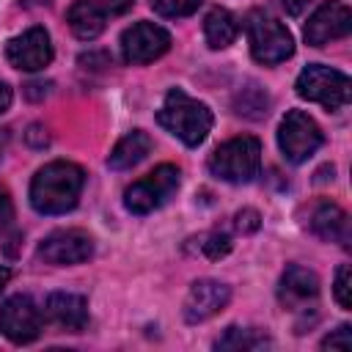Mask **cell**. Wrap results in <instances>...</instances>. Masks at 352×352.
<instances>
[{"label":"cell","mask_w":352,"mask_h":352,"mask_svg":"<svg viewBox=\"0 0 352 352\" xmlns=\"http://www.w3.org/2000/svg\"><path fill=\"white\" fill-rule=\"evenodd\" d=\"M190 248L195 253H204L206 258H223L231 250V236L223 231H206V234L190 239Z\"/></svg>","instance_id":"21"},{"label":"cell","mask_w":352,"mask_h":352,"mask_svg":"<svg viewBox=\"0 0 352 352\" xmlns=\"http://www.w3.org/2000/svg\"><path fill=\"white\" fill-rule=\"evenodd\" d=\"M14 220V204H11V195L6 187H0V231H6Z\"/></svg>","instance_id":"27"},{"label":"cell","mask_w":352,"mask_h":352,"mask_svg":"<svg viewBox=\"0 0 352 352\" xmlns=\"http://www.w3.org/2000/svg\"><path fill=\"white\" fill-rule=\"evenodd\" d=\"M44 314L55 327L69 330V333H80L88 324V302H85V297L72 294V292L50 294L47 305H44Z\"/></svg>","instance_id":"15"},{"label":"cell","mask_w":352,"mask_h":352,"mask_svg":"<svg viewBox=\"0 0 352 352\" xmlns=\"http://www.w3.org/2000/svg\"><path fill=\"white\" fill-rule=\"evenodd\" d=\"M66 22L77 38L91 41L104 30V11L94 0H74L66 14Z\"/></svg>","instance_id":"18"},{"label":"cell","mask_w":352,"mask_h":352,"mask_svg":"<svg viewBox=\"0 0 352 352\" xmlns=\"http://www.w3.org/2000/svg\"><path fill=\"white\" fill-rule=\"evenodd\" d=\"M91 253H94V239L80 228L52 231L38 245V258H44L47 264H58V267L88 261Z\"/></svg>","instance_id":"10"},{"label":"cell","mask_w":352,"mask_h":352,"mask_svg":"<svg viewBox=\"0 0 352 352\" xmlns=\"http://www.w3.org/2000/svg\"><path fill=\"white\" fill-rule=\"evenodd\" d=\"M217 349H234V352H256V349H264L270 346V338L261 333V330H253V327H228L217 341H214Z\"/></svg>","instance_id":"20"},{"label":"cell","mask_w":352,"mask_h":352,"mask_svg":"<svg viewBox=\"0 0 352 352\" xmlns=\"http://www.w3.org/2000/svg\"><path fill=\"white\" fill-rule=\"evenodd\" d=\"M297 96L316 102L327 110H338L349 102V77L338 69L322 66V63H311L300 72L297 77Z\"/></svg>","instance_id":"5"},{"label":"cell","mask_w":352,"mask_h":352,"mask_svg":"<svg viewBox=\"0 0 352 352\" xmlns=\"http://www.w3.org/2000/svg\"><path fill=\"white\" fill-rule=\"evenodd\" d=\"M157 121L170 135H176L182 143L198 146L209 135L214 118H212V110L204 102L187 96L182 88H173V91H168L162 107L157 110Z\"/></svg>","instance_id":"2"},{"label":"cell","mask_w":352,"mask_h":352,"mask_svg":"<svg viewBox=\"0 0 352 352\" xmlns=\"http://www.w3.org/2000/svg\"><path fill=\"white\" fill-rule=\"evenodd\" d=\"M352 30V11L346 3H338V0H330V3H322L308 25H305V41L311 47H324L327 41H336V38H344L346 33Z\"/></svg>","instance_id":"11"},{"label":"cell","mask_w":352,"mask_h":352,"mask_svg":"<svg viewBox=\"0 0 352 352\" xmlns=\"http://www.w3.org/2000/svg\"><path fill=\"white\" fill-rule=\"evenodd\" d=\"M258 168H261V143L250 135L226 140L209 157L212 176H217L223 182H231V184L250 182L258 173Z\"/></svg>","instance_id":"3"},{"label":"cell","mask_w":352,"mask_h":352,"mask_svg":"<svg viewBox=\"0 0 352 352\" xmlns=\"http://www.w3.org/2000/svg\"><path fill=\"white\" fill-rule=\"evenodd\" d=\"M6 58L14 69H22V72H38V69L50 66V60H52L50 33L44 28H30V30L14 36L6 44Z\"/></svg>","instance_id":"12"},{"label":"cell","mask_w":352,"mask_h":352,"mask_svg":"<svg viewBox=\"0 0 352 352\" xmlns=\"http://www.w3.org/2000/svg\"><path fill=\"white\" fill-rule=\"evenodd\" d=\"M38 132H41V126H38V124H33V126H30V132H28V140H30L33 146H38V148H44L50 138H47V132H44L41 138H38Z\"/></svg>","instance_id":"29"},{"label":"cell","mask_w":352,"mask_h":352,"mask_svg":"<svg viewBox=\"0 0 352 352\" xmlns=\"http://www.w3.org/2000/svg\"><path fill=\"white\" fill-rule=\"evenodd\" d=\"M231 300V289L220 280H212V278H204V280H195L187 292V300H184V319L190 324L195 322H206L212 319L214 314H220Z\"/></svg>","instance_id":"13"},{"label":"cell","mask_w":352,"mask_h":352,"mask_svg":"<svg viewBox=\"0 0 352 352\" xmlns=\"http://www.w3.org/2000/svg\"><path fill=\"white\" fill-rule=\"evenodd\" d=\"M85 173L80 165L55 160L44 165L30 182V204L41 214H63L77 206Z\"/></svg>","instance_id":"1"},{"label":"cell","mask_w":352,"mask_h":352,"mask_svg":"<svg viewBox=\"0 0 352 352\" xmlns=\"http://www.w3.org/2000/svg\"><path fill=\"white\" fill-rule=\"evenodd\" d=\"M278 146L289 162H305L322 146V129L308 113L289 110L278 126Z\"/></svg>","instance_id":"7"},{"label":"cell","mask_w":352,"mask_h":352,"mask_svg":"<svg viewBox=\"0 0 352 352\" xmlns=\"http://www.w3.org/2000/svg\"><path fill=\"white\" fill-rule=\"evenodd\" d=\"M322 346L324 349H349L352 346V330H349V324H341V327H336L324 341H322Z\"/></svg>","instance_id":"25"},{"label":"cell","mask_w":352,"mask_h":352,"mask_svg":"<svg viewBox=\"0 0 352 352\" xmlns=\"http://www.w3.org/2000/svg\"><path fill=\"white\" fill-rule=\"evenodd\" d=\"M311 231L324 242H338L341 248L349 245V214L336 204H316L311 212Z\"/></svg>","instance_id":"16"},{"label":"cell","mask_w":352,"mask_h":352,"mask_svg":"<svg viewBox=\"0 0 352 352\" xmlns=\"http://www.w3.org/2000/svg\"><path fill=\"white\" fill-rule=\"evenodd\" d=\"M236 19H234V14L231 11H226V8H214V11H209L206 14V19H204V36H206V44L212 47V50H223V47H228L234 38H236Z\"/></svg>","instance_id":"19"},{"label":"cell","mask_w":352,"mask_h":352,"mask_svg":"<svg viewBox=\"0 0 352 352\" xmlns=\"http://www.w3.org/2000/svg\"><path fill=\"white\" fill-rule=\"evenodd\" d=\"M258 212L256 209H242V212H236V217H234V226L242 231V234H253L256 228H258Z\"/></svg>","instance_id":"26"},{"label":"cell","mask_w":352,"mask_h":352,"mask_svg":"<svg viewBox=\"0 0 352 352\" xmlns=\"http://www.w3.org/2000/svg\"><path fill=\"white\" fill-rule=\"evenodd\" d=\"M148 151H151V138L143 129H135V132L124 135L116 143V148L107 157V168H113V170H129L138 162H143Z\"/></svg>","instance_id":"17"},{"label":"cell","mask_w":352,"mask_h":352,"mask_svg":"<svg viewBox=\"0 0 352 352\" xmlns=\"http://www.w3.org/2000/svg\"><path fill=\"white\" fill-rule=\"evenodd\" d=\"M8 278H11V270H8V267H3V264H0V292H3V286H6V283H8Z\"/></svg>","instance_id":"32"},{"label":"cell","mask_w":352,"mask_h":352,"mask_svg":"<svg viewBox=\"0 0 352 352\" xmlns=\"http://www.w3.org/2000/svg\"><path fill=\"white\" fill-rule=\"evenodd\" d=\"M319 297V278L300 267V264H289L280 275V286H278V300L286 311H302L308 305H314Z\"/></svg>","instance_id":"14"},{"label":"cell","mask_w":352,"mask_h":352,"mask_svg":"<svg viewBox=\"0 0 352 352\" xmlns=\"http://www.w3.org/2000/svg\"><path fill=\"white\" fill-rule=\"evenodd\" d=\"M201 0H151V8L162 16H190Z\"/></svg>","instance_id":"23"},{"label":"cell","mask_w":352,"mask_h":352,"mask_svg":"<svg viewBox=\"0 0 352 352\" xmlns=\"http://www.w3.org/2000/svg\"><path fill=\"white\" fill-rule=\"evenodd\" d=\"M6 146H8V129H0V157H3Z\"/></svg>","instance_id":"33"},{"label":"cell","mask_w":352,"mask_h":352,"mask_svg":"<svg viewBox=\"0 0 352 352\" xmlns=\"http://www.w3.org/2000/svg\"><path fill=\"white\" fill-rule=\"evenodd\" d=\"M248 38H250V52L258 63L272 66L294 52V38L292 33L267 11H250L248 14Z\"/></svg>","instance_id":"4"},{"label":"cell","mask_w":352,"mask_h":352,"mask_svg":"<svg viewBox=\"0 0 352 352\" xmlns=\"http://www.w3.org/2000/svg\"><path fill=\"white\" fill-rule=\"evenodd\" d=\"M311 3H314V0H278V6H280L289 16H300Z\"/></svg>","instance_id":"28"},{"label":"cell","mask_w":352,"mask_h":352,"mask_svg":"<svg viewBox=\"0 0 352 352\" xmlns=\"http://www.w3.org/2000/svg\"><path fill=\"white\" fill-rule=\"evenodd\" d=\"M179 168L176 165H160L148 176L138 179L124 192V204L132 214H148L170 201V195L179 190Z\"/></svg>","instance_id":"6"},{"label":"cell","mask_w":352,"mask_h":352,"mask_svg":"<svg viewBox=\"0 0 352 352\" xmlns=\"http://www.w3.org/2000/svg\"><path fill=\"white\" fill-rule=\"evenodd\" d=\"M132 3H135V0H104L107 11H113V14H124V11H129Z\"/></svg>","instance_id":"30"},{"label":"cell","mask_w":352,"mask_h":352,"mask_svg":"<svg viewBox=\"0 0 352 352\" xmlns=\"http://www.w3.org/2000/svg\"><path fill=\"white\" fill-rule=\"evenodd\" d=\"M0 330L14 344H30L41 333V311L28 294H14L0 305Z\"/></svg>","instance_id":"8"},{"label":"cell","mask_w":352,"mask_h":352,"mask_svg":"<svg viewBox=\"0 0 352 352\" xmlns=\"http://www.w3.org/2000/svg\"><path fill=\"white\" fill-rule=\"evenodd\" d=\"M8 104H11V88L0 80V113H6V110H8Z\"/></svg>","instance_id":"31"},{"label":"cell","mask_w":352,"mask_h":352,"mask_svg":"<svg viewBox=\"0 0 352 352\" xmlns=\"http://www.w3.org/2000/svg\"><path fill=\"white\" fill-rule=\"evenodd\" d=\"M267 96L264 91H256V99H250V88H242V94L236 96V113L239 116H250V118H261L267 116Z\"/></svg>","instance_id":"22"},{"label":"cell","mask_w":352,"mask_h":352,"mask_svg":"<svg viewBox=\"0 0 352 352\" xmlns=\"http://www.w3.org/2000/svg\"><path fill=\"white\" fill-rule=\"evenodd\" d=\"M170 47V36L165 28L154 22H138L124 30L121 36V55L126 63H151L160 55H165Z\"/></svg>","instance_id":"9"},{"label":"cell","mask_w":352,"mask_h":352,"mask_svg":"<svg viewBox=\"0 0 352 352\" xmlns=\"http://www.w3.org/2000/svg\"><path fill=\"white\" fill-rule=\"evenodd\" d=\"M336 300H338V305L341 308H352V270H349V264H341L338 267V272H336Z\"/></svg>","instance_id":"24"}]
</instances>
